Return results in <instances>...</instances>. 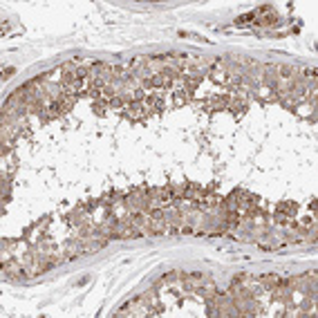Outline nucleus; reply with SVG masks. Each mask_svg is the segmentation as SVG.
<instances>
[{"mask_svg": "<svg viewBox=\"0 0 318 318\" xmlns=\"http://www.w3.org/2000/svg\"><path fill=\"white\" fill-rule=\"evenodd\" d=\"M14 72H16L14 67H5V72H2V79H5V81H7V79H9L11 74H14Z\"/></svg>", "mask_w": 318, "mask_h": 318, "instance_id": "nucleus-1", "label": "nucleus"}]
</instances>
